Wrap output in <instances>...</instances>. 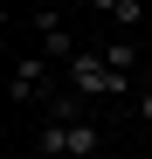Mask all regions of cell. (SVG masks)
<instances>
[{"mask_svg":"<svg viewBox=\"0 0 152 159\" xmlns=\"http://www.w3.org/2000/svg\"><path fill=\"white\" fill-rule=\"evenodd\" d=\"M97 56H104V69H111V76H124V83H132V69H138V56H145V42L118 35V42H104V48H97Z\"/></svg>","mask_w":152,"mask_h":159,"instance_id":"obj_5","label":"cell"},{"mask_svg":"<svg viewBox=\"0 0 152 159\" xmlns=\"http://www.w3.org/2000/svg\"><path fill=\"white\" fill-rule=\"evenodd\" d=\"M138 118L152 125V83H138Z\"/></svg>","mask_w":152,"mask_h":159,"instance_id":"obj_6","label":"cell"},{"mask_svg":"<svg viewBox=\"0 0 152 159\" xmlns=\"http://www.w3.org/2000/svg\"><path fill=\"white\" fill-rule=\"evenodd\" d=\"M97 145H104V131H97L90 118H76V125H48L35 131V159H97Z\"/></svg>","mask_w":152,"mask_h":159,"instance_id":"obj_1","label":"cell"},{"mask_svg":"<svg viewBox=\"0 0 152 159\" xmlns=\"http://www.w3.org/2000/svg\"><path fill=\"white\" fill-rule=\"evenodd\" d=\"M14 7H28V0H7V14H14Z\"/></svg>","mask_w":152,"mask_h":159,"instance_id":"obj_8","label":"cell"},{"mask_svg":"<svg viewBox=\"0 0 152 159\" xmlns=\"http://www.w3.org/2000/svg\"><path fill=\"white\" fill-rule=\"evenodd\" d=\"M48 76H56V62H48L42 48H28V56H14V69H7V97L14 104H48V97H56Z\"/></svg>","mask_w":152,"mask_h":159,"instance_id":"obj_3","label":"cell"},{"mask_svg":"<svg viewBox=\"0 0 152 159\" xmlns=\"http://www.w3.org/2000/svg\"><path fill=\"white\" fill-rule=\"evenodd\" d=\"M90 7H97V14H111V21H118V7H124V0H90Z\"/></svg>","mask_w":152,"mask_h":159,"instance_id":"obj_7","label":"cell"},{"mask_svg":"<svg viewBox=\"0 0 152 159\" xmlns=\"http://www.w3.org/2000/svg\"><path fill=\"white\" fill-rule=\"evenodd\" d=\"M28 21H35V48H42V56L56 62V69H69L76 56H83V48H76V35L62 28V14H56V7H35Z\"/></svg>","mask_w":152,"mask_h":159,"instance_id":"obj_4","label":"cell"},{"mask_svg":"<svg viewBox=\"0 0 152 159\" xmlns=\"http://www.w3.org/2000/svg\"><path fill=\"white\" fill-rule=\"evenodd\" d=\"M62 83H69L76 97H124V90H138V83H124V76H111L97 48H83V56H76V62L62 69Z\"/></svg>","mask_w":152,"mask_h":159,"instance_id":"obj_2","label":"cell"},{"mask_svg":"<svg viewBox=\"0 0 152 159\" xmlns=\"http://www.w3.org/2000/svg\"><path fill=\"white\" fill-rule=\"evenodd\" d=\"M145 62H152V35H145Z\"/></svg>","mask_w":152,"mask_h":159,"instance_id":"obj_9","label":"cell"}]
</instances>
